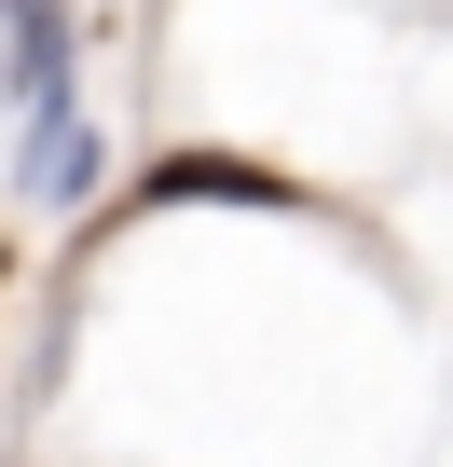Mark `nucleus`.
Returning a JSON list of instances; mask_svg holds the SVG:
<instances>
[{
    "instance_id": "nucleus-2",
    "label": "nucleus",
    "mask_w": 453,
    "mask_h": 467,
    "mask_svg": "<svg viewBox=\"0 0 453 467\" xmlns=\"http://www.w3.org/2000/svg\"><path fill=\"white\" fill-rule=\"evenodd\" d=\"M138 206H316V192L275 179V165H248V151H165L138 179Z\"/></svg>"
},
{
    "instance_id": "nucleus-3",
    "label": "nucleus",
    "mask_w": 453,
    "mask_h": 467,
    "mask_svg": "<svg viewBox=\"0 0 453 467\" xmlns=\"http://www.w3.org/2000/svg\"><path fill=\"white\" fill-rule=\"evenodd\" d=\"M0 275H15V248H0Z\"/></svg>"
},
{
    "instance_id": "nucleus-1",
    "label": "nucleus",
    "mask_w": 453,
    "mask_h": 467,
    "mask_svg": "<svg viewBox=\"0 0 453 467\" xmlns=\"http://www.w3.org/2000/svg\"><path fill=\"white\" fill-rule=\"evenodd\" d=\"M0 97H15V179L42 206H83L97 192V124H83L69 0H0Z\"/></svg>"
}]
</instances>
